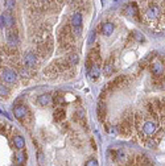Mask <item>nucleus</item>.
Here are the masks:
<instances>
[{"instance_id":"nucleus-33","label":"nucleus","mask_w":165,"mask_h":166,"mask_svg":"<svg viewBox=\"0 0 165 166\" xmlns=\"http://www.w3.org/2000/svg\"><path fill=\"white\" fill-rule=\"evenodd\" d=\"M41 2H42V3H48L49 0H41Z\"/></svg>"},{"instance_id":"nucleus-17","label":"nucleus","mask_w":165,"mask_h":166,"mask_svg":"<svg viewBox=\"0 0 165 166\" xmlns=\"http://www.w3.org/2000/svg\"><path fill=\"white\" fill-rule=\"evenodd\" d=\"M74 120L75 121H81L83 124V127L86 128V123H85V111L82 108H78L75 112H74Z\"/></svg>"},{"instance_id":"nucleus-2","label":"nucleus","mask_w":165,"mask_h":166,"mask_svg":"<svg viewBox=\"0 0 165 166\" xmlns=\"http://www.w3.org/2000/svg\"><path fill=\"white\" fill-rule=\"evenodd\" d=\"M118 131H119V133L123 134V136H130L132 133V119L131 120L128 117L123 119V121L119 124V127H118Z\"/></svg>"},{"instance_id":"nucleus-4","label":"nucleus","mask_w":165,"mask_h":166,"mask_svg":"<svg viewBox=\"0 0 165 166\" xmlns=\"http://www.w3.org/2000/svg\"><path fill=\"white\" fill-rule=\"evenodd\" d=\"M15 24V19L11 13H3L2 16H0V27H4V28H11L12 25Z\"/></svg>"},{"instance_id":"nucleus-5","label":"nucleus","mask_w":165,"mask_h":166,"mask_svg":"<svg viewBox=\"0 0 165 166\" xmlns=\"http://www.w3.org/2000/svg\"><path fill=\"white\" fill-rule=\"evenodd\" d=\"M24 65L28 69H33L37 65V55L34 53H27L24 57Z\"/></svg>"},{"instance_id":"nucleus-24","label":"nucleus","mask_w":165,"mask_h":166,"mask_svg":"<svg viewBox=\"0 0 165 166\" xmlns=\"http://www.w3.org/2000/svg\"><path fill=\"white\" fill-rule=\"evenodd\" d=\"M9 95V89L7 86H4V83L0 82V96L2 98H7Z\"/></svg>"},{"instance_id":"nucleus-19","label":"nucleus","mask_w":165,"mask_h":166,"mask_svg":"<svg viewBox=\"0 0 165 166\" xmlns=\"http://www.w3.org/2000/svg\"><path fill=\"white\" fill-rule=\"evenodd\" d=\"M25 158H27V154L21 150H19V153L15 154V162H16L19 166H23L25 164Z\"/></svg>"},{"instance_id":"nucleus-31","label":"nucleus","mask_w":165,"mask_h":166,"mask_svg":"<svg viewBox=\"0 0 165 166\" xmlns=\"http://www.w3.org/2000/svg\"><path fill=\"white\" fill-rule=\"evenodd\" d=\"M82 33V27H73V34L74 36H81Z\"/></svg>"},{"instance_id":"nucleus-25","label":"nucleus","mask_w":165,"mask_h":166,"mask_svg":"<svg viewBox=\"0 0 165 166\" xmlns=\"http://www.w3.org/2000/svg\"><path fill=\"white\" fill-rule=\"evenodd\" d=\"M145 145H147L148 148H152V149H153V148L157 146V141H156L154 138H149L148 141H145Z\"/></svg>"},{"instance_id":"nucleus-26","label":"nucleus","mask_w":165,"mask_h":166,"mask_svg":"<svg viewBox=\"0 0 165 166\" xmlns=\"http://www.w3.org/2000/svg\"><path fill=\"white\" fill-rule=\"evenodd\" d=\"M17 75H20L21 78H28V76H29V71H28V69L23 67V69H20V71H19Z\"/></svg>"},{"instance_id":"nucleus-28","label":"nucleus","mask_w":165,"mask_h":166,"mask_svg":"<svg viewBox=\"0 0 165 166\" xmlns=\"http://www.w3.org/2000/svg\"><path fill=\"white\" fill-rule=\"evenodd\" d=\"M4 6L7 9H13L15 8V0H6L4 2Z\"/></svg>"},{"instance_id":"nucleus-18","label":"nucleus","mask_w":165,"mask_h":166,"mask_svg":"<svg viewBox=\"0 0 165 166\" xmlns=\"http://www.w3.org/2000/svg\"><path fill=\"white\" fill-rule=\"evenodd\" d=\"M71 27H82V15L79 12H75L71 16Z\"/></svg>"},{"instance_id":"nucleus-15","label":"nucleus","mask_w":165,"mask_h":166,"mask_svg":"<svg viewBox=\"0 0 165 166\" xmlns=\"http://www.w3.org/2000/svg\"><path fill=\"white\" fill-rule=\"evenodd\" d=\"M114 28H115L114 24L110 23V21H106L102 25V33L105 36H110V34H112V32H114Z\"/></svg>"},{"instance_id":"nucleus-11","label":"nucleus","mask_w":165,"mask_h":166,"mask_svg":"<svg viewBox=\"0 0 165 166\" xmlns=\"http://www.w3.org/2000/svg\"><path fill=\"white\" fill-rule=\"evenodd\" d=\"M126 81V76L124 75H119L116 76L114 81H112L111 83H108L107 85V90H114V89H118V87H120L123 85V82Z\"/></svg>"},{"instance_id":"nucleus-3","label":"nucleus","mask_w":165,"mask_h":166,"mask_svg":"<svg viewBox=\"0 0 165 166\" xmlns=\"http://www.w3.org/2000/svg\"><path fill=\"white\" fill-rule=\"evenodd\" d=\"M158 131V127H157V123L153 121V120H147L145 123L143 124V132L144 134L147 136H154Z\"/></svg>"},{"instance_id":"nucleus-21","label":"nucleus","mask_w":165,"mask_h":166,"mask_svg":"<svg viewBox=\"0 0 165 166\" xmlns=\"http://www.w3.org/2000/svg\"><path fill=\"white\" fill-rule=\"evenodd\" d=\"M65 117H66V113L62 108H57V110L54 111V120L56 121H62Z\"/></svg>"},{"instance_id":"nucleus-8","label":"nucleus","mask_w":165,"mask_h":166,"mask_svg":"<svg viewBox=\"0 0 165 166\" xmlns=\"http://www.w3.org/2000/svg\"><path fill=\"white\" fill-rule=\"evenodd\" d=\"M98 117H99L100 121H105L106 119V115H107V108H106V103L105 100H99V103H98Z\"/></svg>"},{"instance_id":"nucleus-32","label":"nucleus","mask_w":165,"mask_h":166,"mask_svg":"<svg viewBox=\"0 0 165 166\" xmlns=\"http://www.w3.org/2000/svg\"><path fill=\"white\" fill-rule=\"evenodd\" d=\"M133 36H135L136 41H139V42H141V41H144V36H143L141 33H139V32H135V33H133Z\"/></svg>"},{"instance_id":"nucleus-35","label":"nucleus","mask_w":165,"mask_h":166,"mask_svg":"<svg viewBox=\"0 0 165 166\" xmlns=\"http://www.w3.org/2000/svg\"><path fill=\"white\" fill-rule=\"evenodd\" d=\"M114 2H116V3H119V2H122V0H114Z\"/></svg>"},{"instance_id":"nucleus-6","label":"nucleus","mask_w":165,"mask_h":166,"mask_svg":"<svg viewBox=\"0 0 165 166\" xmlns=\"http://www.w3.org/2000/svg\"><path fill=\"white\" fill-rule=\"evenodd\" d=\"M151 72L153 74V76L161 78L164 74V65H161L160 62H153V63H151Z\"/></svg>"},{"instance_id":"nucleus-23","label":"nucleus","mask_w":165,"mask_h":166,"mask_svg":"<svg viewBox=\"0 0 165 166\" xmlns=\"http://www.w3.org/2000/svg\"><path fill=\"white\" fill-rule=\"evenodd\" d=\"M112 155H114V159H118V161H124L127 159L126 158V154L123 150H116V152H112Z\"/></svg>"},{"instance_id":"nucleus-22","label":"nucleus","mask_w":165,"mask_h":166,"mask_svg":"<svg viewBox=\"0 0 165 166\" xmlns=\"http://www.w3.org/2000/svg\"><path fill=\"white\" fill-rule=\"evenodd\" d=\"M126 12H127V15H130V16H135V15H137V12H139V9H137V6H136L135 3H131L130 6L127 7Z\"/></svg>"},{"instance_id":"nucleus-30","label":"nucleus","mask_w":165,"mask_h":166,"mask_svg":"<svg viewBox=\"0 0 165 166\" xmlns=\"http://www.w3.org/2000/svg\"><path fill=\"white\" fill-rule=\"evenodd\" d=\"M54 103H56V106H60V104H62V103H64V96H61L60 94L57 95V94H56V96H54Z\"/></svg>"},{"instance_id":"nucleus-12","label":"nucleus","mask_w":165,"mask_h":166,"mask_svg":"<svg viewBox=\"0 0 165 166\" xmlns=\"http://www.w3.org/2000/svg\"><path fill=\"white\" fill-rule=\"evenodd\" d=\"M7 41H8V44H11V45H17L19 44V33L13 29H9L7 33Z\"/></svg>"},{"instance_id":"nucleus-9","label":"nucleus","mask_w":165,"mask_h":166,"mask_svg":"<svg viewBox=\"0 0 165 166\" xmlns=\"http://www.w3.org/2000/svg\"><path fill=\"white\" fill-rule=\"evenodd\" d=\"M158 15H160V9L156 6H152V7H149L148 11L145 12V17L149 21H152V20H156L158 17Z\"/></svg>"},{"instance_id":"nucleus-20","label":"nucleus","mask_w":165,"mask_h":166,"mask_svg":"<svg viewBox=\"0 0 165 166\" xmlns=\"http://www.w3.org/2000/svg\"><path fill=\"white\" fill-rule=\"evenodd\" d=\"M66 61H68V63L70 66H75L79 61V57L77 53H70V54H68V57H66Z\"/></svg>"},{"instance_id":"nucleus-29","label":"nucleus","mask_w":165,"mask_h":166,"mask_svg":"<svg viewBox=\"0 0 165 166\" xmlns=\"http://www.w3.org/2000/svg\"><path fill=\"white\" fill-rule=\"evenodd\" d=\"M85 166H99V164H98V161L95 158H90L86 161V165Z\"/></svg>"},{"instance_id":"nucleus-1","label":"nucleus","mask_w":165,"mask_h":166,"mask_svg":"<svg viewBox=\"0 0 165 166\" xmlns=\"http://www.w3.org/2000/svg\"><path fill=\"white\" fill-rule=\"evenodd\" d=\"M0 78H2L3 83H8V85H15V83L17 82V72L12 70V69H4L2 71V75H0Z\"/></svg>"},{"instance_id":"nucleus-7","label":"nucleus","mask_w":165,"mask_h":166,"mask_svg":"<svg viewBox=\"0 0 165 166\" xmlns=\"http://www.w3.org/2000/svg\"><path fill=\"white\" fill-rule=\"evenodd\" d=\"M13 113L17 120H23V119L28 115V110L25 106H16L13 108Z\"/></svg>"},{"instance_id":"nucleus-14","label":"nucleus","mask_w":165,"mask_h":166,"mask_svg":"<svg viewBox=\"0 0 165 166\" xmlns=\"http://www.w3.org/2000/svg\"><path fill=\"white\" fill-rule=\"evenodd\" d=\"M50 102H51V96L49 94H42L37 98V103L42 107H46L48 104H50Z\"/></svg>"},{"instance_id":"nucleus-13","label":"nucleus","mask_w":165,"mask_h":166,"mask_svg":"<svg viewBox=\"0 0 165 166\" xmlns=\"http://www.w3.org/2000/svg\"><path fill=\"white\" fill-rule=\"evenodd\" d=\"M100 74V69H99V63H92L89 69V75L91 79H96Z\"/></svg>"},{"instance_id":"nucleus-10","label":"nucleus","mask_w":165,"mask_h":166,"mask_svg":"<svg viewBox=\"0 0 165 166\" xmlns=\"http://www.w3.org/2000/svg\"><path fill=\"white\" fill-rule=\"evenodd\" d=\"M114 71H115L114 61H112V58L111 59H107L105 66H103V74H105L106 76H110V75L114 74Z\"/></svg>"},{"instance_id":"nucleus-34","label":"nucleus","mask_w":165,"mask_h":166,"mask_svg":"<svg viewBox=\"0 0 165 166\" xmlns=\"http://www.w3.org/2000/svg\"><path fill=\"white\" fill-rule=\"evenodd\" d=\"M145 166H153V165H152L151 162H149V164H148V165H145Z\"/></svg>"},{"instance_id":"nucleus-27","label":"nucleus","mask_w":165,"mask_h":166,"mask_svg":"<svg viewBox=\"0 0 165 166\" xmlns=\"http://www.w3.org/2000/svg\"><path fill=\"white\" fill-rule=\"evenodd\" d=\"M95 37H96V32H95V30H92V32L90 33V37H89V40H87V44H89V45H92V44H94Z\"/></svg>"},{"instance_id":"nucleus-16","label":"nucleus","mask_w":165,"mask_h":166,"mask_svg":"<svg viewBox=\"0 0 165 166\" xmlns=\"http://www.w3.org/2000/svg\"><path fill=\"white\" fill-rule=\"evenodd\" d=\"M12 141H13L15 148H16L17 150H23L25 148V140L21 136H15Z\"/></svg>"}]
</instances>
